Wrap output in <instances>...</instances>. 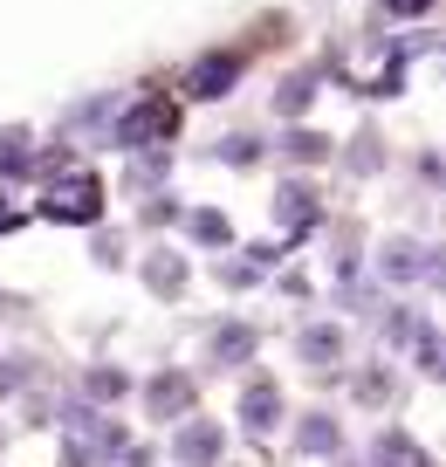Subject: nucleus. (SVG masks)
Segmentation results:
<instances>
[{
  "mask_svg": "<svg viewBox=\"0 0 446 467\" xmlns=\"http://www.w3.org/2000/svg\"><path fill=\"white\" fill-rule=\"evenodd\" d=\"M172 124H179V117L165 110L159 97H138V103H130V110L117 117V124H110V145L138 151V145H151V138H165V131H172Z\"/></svg>",
  "mask_w": 446,
  "mask_h": 467,
  "instance_id": "nucleus-1",
  "label": "nucleus"
},
{
  "mask_svg": "<svg viewBox=\"0 0 446 467\" xmlns=\"http://www.w3.org/2000/svg\"><path fill=\"white\" fill-rule=\"evenodd\" d=\"M97 206H103V186H97L89 172H76L69 186L48 192V220H76V227H89V220H97Z\"/></svg>",
  "mask_w": 446,
  "mask_h": 467,
  "instance_id": "nucleus-2",
  "label": "nucleus"
},
{
  "mask_svg": "<svg viewBox=\"0 0 446 467\" xmlns=\"http://www.w3.org/2000/svg\"><path fill=\"white\" fill-rule=\"evenodd\" d=\"M233 83H241V62H233V56H200V69L186 76L192 97H227Z\"/></svg>",
  "mask_w": 446,
  "mask_h": 467,
  "instance_id": "nucleus-3",
  "label": "nucleus"
},
{
  "mask_svg": "<svg viewBox=\"0 0 446 467\" xmlns=\"http://www.w3.org/2000/svg\"><path fill=\"white\" fill-rule=\"evenodd\" d=\"M172 453H179V467H213L220 461V426H186V433L172 440Z\"/></svg>",
  "mask_w": 446,
  "mask_h": 467,
  "instance_id": "nucleus-4",
  "label": "nucleus"
},
{
  "mask_svg": "<svg viewBox=\"0 0 446 467\" xmlns=\"http://www.w3.org/2000/svg\"><path fill=\"white\" fill-rule=\"evenodd\" d=\"M275 420H282L275 385H247V392H241V426H247V433H275Z\"/></svg>",
  "mask_w": 446,
  "mask_h": 467,
  "instance_id": "nucleus-5",
  "label": "nucleus"
},
{
  "mask_svg": "<svg viewBox=\"0 0 446 467\" xmlns=\"http://www.w3.org/2000/svg\"><path fill=\"white\" fill-rule=\"evenodd\" d=\"M186 406H192V379H186V371H165V379L151 385V412L172 420V412H186Z\"/></svg>",
  "mask_w": 446,
  "mask_h": 467,
  "instance_id": "nucleus-6",
  "label": "nucleus"
},
{
  "mask_svg": "<svg viewBox=\"0 0 446 467\" xmlns=\"http://www.w3.org/2000/svg\"><path fill=\"white\" fill-rule=\"evenodd\" d=\"M378 268H385V275H391V282H412V275H419V268H426V275H432V254H419V248H412V241H391V248H385V254H378Z\"/></svg>",
  "mask_w": 446,
  "mask_h": 467,
  "instance_id": "nucleus-7",
  "label": "nucleus"
},
{
  "mask_svg": "<svg viewBox=\"0 0 446 467\" xmlns=\"http://www.w3.org/2000/svg\"><path fill=\"white\" fill-rule=\"evenodd\" d=\"M213 358L220 365H247V358H254V330H247V323H220L213 330Z\"/></svg>",
  "mask_w": 446,
  "mask_h": 467,
  "instance_id": "nucleus-8",
  "label": "nucleus"
},
{
  "mask_svg": "<svg viewBox=\"0 0 446 467\" xmlns=\"http://www.w3.org/2000/svg\"><path fill=\"white\" fill-rule=\"evenodd\" d=\"M275 213L288 220V234H309V220H316V200H309V186H282V192H275Z\"/></svg>",
  "mask_w": 446,
  "mask_h": 467,
  "instance_id": "nucleus-9",
  "label": "nucleus"
},
{
  "mask_svg": "<svg viewBox=\"0 0 446 467\" xmlns=\"http://www.w3.org/2000/svg\"><path fill=\"white\" fill-rule=\"evenodd\" d=\"M0 179H35V159H28V131H0Z\"/></svg>",
  "mask_w": 446,
  "mask_h": 467,
  "instance_id": "nucleus-10",
  "label": "nucleus"
},
{
  "mask_svg": "<svg viewBox=\"0 0 446 467\" xmlns=\"http://www.w3.org/2000/svg\"><path fill=\"white\" fill-rule=\"evenodd\" d=\"M144 275H151V289H159V296H179V289H186V262H179V254H151V262H144Z\"/></svg>",
  "mask_w": 446,
  "mask_h": 467,
  "instance_id": "nucleus-11",
  "label": "nucleus"
},
{
  "mask_svg": "<svg viewBox=\"0 0 446 467\" xmlns=\"http://www.w3.org/2000/svg\"><path fill=\"white\" fill-rule=\"evenodd\" d=\"M337 350H344V337H337V323H309V330H303V358H309V365H330Z\"/></svg>",
  "mask_w": 446,
  "mask_h": 467,
  "instance_id": "nucleus-12",
  "label": "nucleus"
},
{
  "mask_svg": "<svg viewBox=\"0 0 446 467\" xmlns=\"http://www.w3.org/2000/svg\"><path fill=\"white\" fill-rule=\"evenodd\" d=\"M83 392H89V406H110V399H124V392H130V379H124V371H89Z\"/></svg>",
  "mask_w": 446,
  "mask_h": 467,
  "instance_id": "nucleus-13",
  "label": "nucleus"
},
{
  "mask_svg": "<svg viewBox=\"0 0 446 467\" xmlns=\"http://www.w3.org/2000/svg\"><path fill=\"white\" fill-rule=\"evenodd\" d=\"M330 440H337V420H330V412H309V420H303V447L330 453Z\"/></svg>",
  "mask_w": 446,
  "mask_h": 467,
  "instance_id": "nucleus-14",
  "label": "nucleus"
},
{
  "mask_svg": "<svg viewBox=\"0 0 446 467\" xmlns=\"http://www.w3.org/2000/svg\"><path fill=\"white\" fill-rule=\"evenodd\" d=\"M192 241H206V248H227L233 234H227V220H220V213H206V206H200V213H192Z\"/></svg>",
  "mask_w": 446,
  "mask_h": 467,
  "instance_id": "nucleus-15",
  "label": "nucleus"
},
{
  "mask_svg": "<svg viewBox=\"0 0 446 467\" xmlns=\"http://www.w3.org/2000/svg\"><path fill=\"white\" fill-rule=\"evenodd\" d=\"M405 461H412V440H405V433H385V440H378V467H405Z\"/></svg>",
  "mask_w": 446,
  "mask_h": 467,
  "instance_id": "nucleus-16",
  "label": "nucleus"
},
{
  "mask_svg": "<svg viewBox=\"0 0 446 467\" xmlns=\"http://www.w3.org/2000/svg\"><path fill=\"white\" fill-rule=\"evenodd\" d=\"M385 7H391V15H405V21H412V15H426L432 0H385Z\"/></svg>",
  "mask_w": 446,
  "mask_h": 467,
  "instance_id": "nucleus-17",
  "label": "nucleus"
},
{
  "mask_svg": "<svg viewBox=\"0 0 446 467\" xmlns=\"http://www.w3.org/2000/svg\"><path fill=\"white\" fill-rule=\"evenodd\" d=\"M15 227H21V213H15L7 200H0V234H15Z\"/></svg>",
  "mask_w": 446,
  "mask_h": 467,
  "instance_id": "nucleus-18",
  "label": "nucleus"
}]
</instances>
